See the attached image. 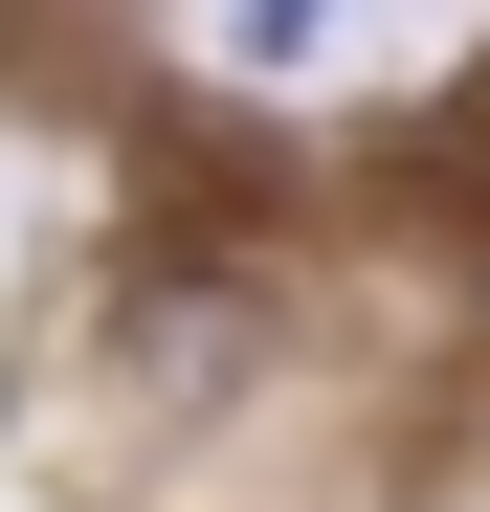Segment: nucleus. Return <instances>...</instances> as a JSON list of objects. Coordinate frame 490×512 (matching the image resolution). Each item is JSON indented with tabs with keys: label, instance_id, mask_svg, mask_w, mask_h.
<instances>
[{
	"label": "nucleus",
	"instance_id": "1",
	"mask_svg": "<svg viewBox=\"0 0 490 512\" xmlns=\"http://www.w3.org/2000/svg\"><path fill=\"white\" fill-rule=\"evenodd\" d=\"M312 23H335V0H223V45H245V67H312Z\"/></svg>",
	"mask_w": 490,
	"mask_h": 512
}]
</instances>
